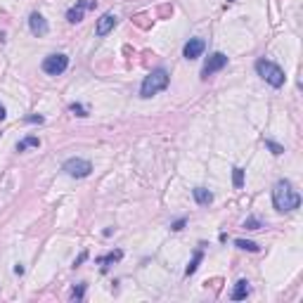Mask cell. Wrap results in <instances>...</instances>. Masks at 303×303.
I'll list each match as a JSON object with an SVG mask.
<instances>
[{"instance_id": "obj_17", "label": "cell", "mask_w": 303, "mask_h": 303, "mask_svg": "<svg viewBox=\"0 0 303 303\" xmlns=\"http://www.w3.org/2000/svg\"><path fill=\"white\" fill-rule=\"evenodd\" d=\"M239 249H244V251H251V253H256V251H261V247L256 244V242H247V239H237L234 242Z\"/></svg>"}, {"instance_id": "obj_23", "label": "cell", "mask_w": 303, "mask_h": 303, "mask_svg": "<svg viewBox=\"0 0 303 303\" xmlns=\"http://www.w3.org/2000/svg\"><path fill=\"white\" fill-rule=\"evenodd\" d=\"M26 121H29V124H43L45 119H43V116H29Z\"/></svg>"}, {"instance_id": "obj_25", "label": "cell", "mask_w": 303, "mask_h": 303, "mask_svg": "<svg viewBox=\"0 0 303 303\" xmlns=\"http://www.w3.org/2000/svg\"><path fill=\"white\" fill-rule=\"evenodd\" d=\"M5 116H7V109H5V107H2V105H0V121H2Z\"/></svg>"}, {"instance_id": "obj_13", "label": "cell", "mask_w": 303, "mask_h": 303, "mask_svg": "<svg viewBox=\"0 0 303 303\" xmlns=\"http://www.w3.org/2000/svg\"><path fill=\"white\" fill-rule=\"evenodd\" d=\"M38 147H40V140H38L36 135H26L24 140H19L15 149L17 152H26V149H38Z\"/></svg>"}, {"instance_id": "obj_5", "label": "cell", "mask_w": 303, "mask_h": 303, "mask_svg": "<svg viewBox=\"0 0 303 303\" xmlns=\"http://www.w3.org/2000/svg\"><path fill=\"white\" fill-rule=\"evenodd\" d=\"M43 71L50 73V76H59V73H64L69 69V57L62 53H54V54H48L45 59H43Z\"/></svg>"}, {"instance_id": "obj_16", "label": "cell", "mask_w": 303, "mask_h": 303, "mask_svg": "<svg viewBox=\"0 0 303 303\" xmlns=\"http://www.w3.org/2000/svg\"><path fill=\"white\" fill-rule=\"evenodd\" d=\"M232 185L239 190L244 185V168H232Z\"/></svg>"}, {"instance_id": "obj_11", "label": "cell", "mask_w": 303, "mask_h": 303, "mask_svg": "<svg viewBox=\"0 0 303 303\" xmlns=\"http://www.w3.org/2000/svg\"><path fill=\"white\" fill-rule=\"evenodd\" d=\"M249 282L247 280H239L237 285H234V289H232V294H230V299L232 301H242V299H247L249 296Z\"/></svg>"}, {"instance_id": "obj_24", "label": "cell", "mask_w": 303, "mask_h": 303, "mask_svg": "<svg viewBox=\"0 0 303 303\" xmlns=\"http://www.w3.org/2000/svg\"><path fill=\"white\" fill-rule=\"evenodd\" d=\"M182 225H185V220H176V223H173V225H171V230H182Z\"/></svg>"}, {"instance_id": "obj_1", "label": "cell", "mask_w": 303, "mask_h": 303, "mask_svg": "<svg viewBox=\"0 0 303 303\" xmlns=\"http://www.w3.org/2000/svg\"><path fill=\"white\" fill-rule=\"evenodd\" d=\"M272 204L280 214H289L301 206V195L294 190V185L289 180H277L272 187Z\"/></svg>"}, {"instance_id": "obj_10", "label": "cell", "mask_w": 303, "mask_h": 303, "mask_svg": "<svg viewBox=\"0 0 303 303\" xmlns=\"http://www.w3.org/2000/svg\"><path fill=\"white\" fill-rule=\"evenodd\" d=\"M90 7H95V2H92V0H78L73 7H69L67 19H69L71 24H78V21L83 19V15H86V10H90Z\"/></svg>"}, {"instance_id": "obj_2", "label": "cell", "mask_w": 303, "mask_h": 303, "mask_svg": "<svg viewBox=\"0 0 303 303\" xmlns=\"http://www.w3.org/2000/svg\"><path fill=\"white\" fill-rule=\"evenodd\" d=\"M168 83H171V76L166 69H154V71L149 73L147 78L143 81V88H140V97L144 100H149V97H154V95H159L161 90L168 88Z\"/></svg>"}, {"instance_id": "obj_18", "label": "cell", "mask_w": 303, "mask_h": 303, "mask_svg": "<svg viewBox=\"0 0 303 303\" xmlns=\"http://www.w3.org/2000/svg\"><path fill=\"white\" fill-rule=\"evenodd\" d=\"M83 296H86V285L73 286V291H71V301H83Z\"/></svg>"}, {"instance_id": "obj_19", "label": "cell", "mask_w": 303, "mask_h": 303, "mask_svg": "<svg viewBox=\"0 0 303 303\" xmlns=\"http://www.w3.org/2000/svg\"><path fill=\"white\" fill-rule=\"evenodd\" d=\"M69 111H71V114H76V116H88V109L83 107V105H78V102L69 105Z\"/></svg>"}, {"instance_id": "obj_21", "label": "cell", "mask_w": 303, "mask_h": 303, "mask_svg": "<svg viewBox=\"0 0 303 303\" xmlns=\"http://www.w3.org/2000/svg\"><path fill=\"white\" fill-rule=\"evenodd\" d=\"M244 228H247V230H258L261 223H258L256 218H247V220H244Z\"/></svg>"}, {"instance_id": "obj_20", "label": "cell", "mask_w": 303, "mask_h": 303, "mask_svg": "<svg viewBox=\"0 0 303 303\" xmlns=\"http://www.w3.org/2000/svg\"><path fill=\"white\" fill-rule=\"evenodd\" d=\"M266 147H267V149H270V152H272V154H275V157H280V154L285 152V147H282V144L272 143V140H266Z\"/></svg>"}, {"instance_id": "obj_22", "label": "cell", "mask_w": 303, "mask_h": 303, "mask_svg": "<svg viewBox=\"0 0 303 303\" xmlns=\"http://www.w3.org/2000/svg\"><path fill=\"white\" fill-rule=\"evenodd\" d=\"M86 258H88V253H81V256H78V258L73 261V267H78L81 263H83V261H86Z\"/></svg>"}, {"instance_id": "obj_9", "label": "cell", "mask_w": 303, "mask_h": 303, "mask_svg": "<svg viewBox=\"0 0 303 303\" xmlns=\"http://www.w3.org/2000/svg\"><path fill=\"white\" fill-rule=\"evenodd\" d=\"M116 15H111V12H105L102 17L97 19V24H95V34L102 38V36H107V34H111L114 31V26H116Z\"/></svg>"}, {"instance_id": "obj_7", "label": "cell", "mask_w": 303, "mask_h": 303, "mask_svg": "<svg viewBox=\"0 0 303 303\" xmlns=\"http://www.w3.org/2000/svg\"><path fill=\"white\" fill-rule=\"evenodd\" d=\"M29 29H31V34L38 38L48 36V31H50V26H48V19L43 17L40 12H31V17H29Z\"/></svg>"}, {"instance_id": "obj_12", "label": "cell", "mask_w": 303, "mask_h": 303, "mask_svg": "<svg viewBox=\"0 0 303 303\" xmlns=\"http://www.w3.org/2000/svg\"><path fill=\"white\" fill-rule=\"evenodd\" d=\"M192 196H195V201L199 206H209V204L214 201V195H211L206 187H195V190H192Z\"/></svg>"}, {"instance_id": "obj_14", "label": "cell", "mask_w": 303, "mask_h": 303, "mask_svg": "<svg viewBox=\"0 0 303 303\" xmlns=\"http://www.w3.org/2000/svg\"><path fill=\"white\" fill-rule=\"evenodd\" d=\"M201 258H204V253H201V249H196L195 251V258H192V263H190V266H187V270H185V275H187V277L196 272V267H199V263H201Z\"/></svg>"}, {"instance_id": "obj_3", "label": "cell", "mask_w": 303, "mask_h": 303, "mask_svg": "<svg viewBox=\"0 0 303 303\" xmlns=\"http://www.w3.org/2000/svg\"><path fill=\"white\" fill-rule=\"evenodd\" d=\"M256 71H258V76L266 81L267 86H272V88H282L286 81L285 69H282L280 64L270 62V59H258V62H256Z\"/></svg>"}, {"instance_id": "obj_6", "label": "cell", "mask_w": 303, "mask_h": 303, "mask_svg": "<svg viewBox=\"0 0 303 303\" xmlns=\"http://www.w3.org/2000/svg\"><path fill=\"white\" fill-rule=\"evenodd\" d=\"M228 67V54L223 53H214L209 59H206V64H204V69H201V78L206 81V78H211L215 71H220V69H225Z\"/></svg>"}, {"instance_id": "obj_8", "label": "cell", "mask_w": 303, "mask_h": 303, "mask_svg": "<svg viewBox=\"0 0 303 303\" xmlns=\"http://www.w3.org/2000/svg\"><path fill=\"white\" fill-rule=\"evenodd\" d=\"M204 50H206L204 38H190V40L185 43V48H182V57H185V59H196V57H201Z\"/></svg>"}, {"instance_id": "obj_15", "label": "cell", "mask_w": 303, "mask_h": 303, "mask_svg": "<svg viewBox=\"0 0 303 303\" xmlns=\"http://www.w3.org/2000/svg\"><path fill=\"white\" fill-rule=\"evenodd\" d=\"M121 258H124V251H111L107 256H100L97 263H116V261H121Z\"/></svg>"}, {"instance_id": "obj_4", "label": "cell", "mask_w": 303, "mask_h": 303, "mask_svg": "<svg viewBox=\"0 0 303 303\" xmlns=\"http://www.w3.org/2000/svg\"><path fill=\"white\" fill-rule=\"evenodd\" d=\"M62 171L69 176V178H88L90 173H92V163L88 159H78V157H73V159H67L64 161V166H62Z\"/></svg>"}]
</instances>
